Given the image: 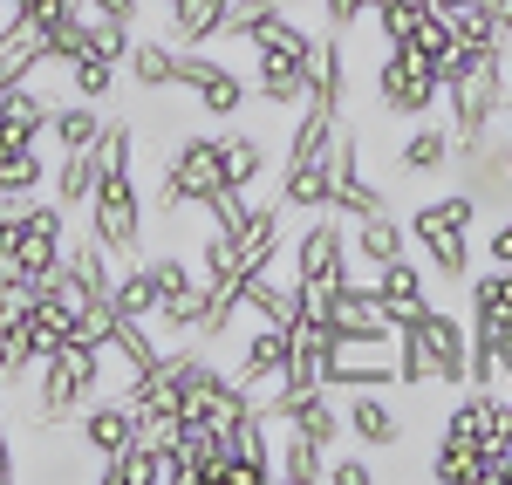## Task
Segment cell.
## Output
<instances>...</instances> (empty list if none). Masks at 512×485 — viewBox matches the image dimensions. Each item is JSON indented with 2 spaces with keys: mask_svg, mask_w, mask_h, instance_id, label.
I'll return each mask as SVG.
<instances>
[{
  "mask_svg": "<svg viewBox=\"0 0 512 485\" xmlns=\"http://www.w3.org/2000/svg\"><path fill=\"white\" fill-rule=\"evenodd\" d=\"M103 349L110 342H89V335H69L48 363L35 369L41 376V404H35V424H76L82 410L103 397Z\"/></svg>",
  "mask_w": 512,
  "mask_h": 485,
  "instance_id": "6da1fadb",
  "label": "cell"
},
{
  "mask_svg": "<svg viewBox=\"0 0 512 485\" xmlns=\"http://www.w3.org/2000/svg\"><path fill=\"white\" fill-rule=\"evenodd\" d=\"M226 192V164H219V130H185L171 144V158L158 171V212L164 219H185Z\"/></svg>",
  "mask_w": 512,
  "mask_h": 485,
  "instance_id": "7a4b0ae2",
  "label": "cell"
},
{
  "mask_svg": "<svg viewBox=\"0 0 512 485\" xmlns=\"http://www.w3.org/2000/svg\"><path fill=\"white\" fill-rule=\"evenodd\" d=\"M506 69H512V41H506V48H485L472 69L444 89L451 151H458V144H478V137H492V123H499V110H506Z\"/></svg>",
  "mask_w": 512,
  "mask_h": 485,
  "instance_id": "3957f363",
  "label": "cell"
},
{
  "mask_svg": "<svg viewBox=\"0 0 512 485\" xmlns=\"http://www.w3.org/2000/svg\"><path fill=\"white\" fill-rule=\"evenodd\" d=\"M287 274L301 281V294H335V287L355 274V253H349V226L321 205L315 219L294 233V246H287Z\"/></svg>",
  "mask_w": 512,
  "mask_h": 485,
  "instance_id": "277c9868",
  "label": "cell"
},
{
  "mask_svg": "<svg viewBox=\"0 0 512 485\" xmlns=\"http://www.w3.org/2000/svg\"><path fill=\"white\" fill-rule=\"evenodd\" d=\"M89 233L110 246L117 260H137L144 246V192L130 171H96V192H89Z\"/></svg>",
  "mask_w": 512,
  "mask_h": 485,
  "instance_id": "5b68a950",
  "label": "cell"
},
{
  "mask_svg": "<svg viewBox=\"0 0 512 485\" xmlns=\"http://www.w3.org/2000/svg\"><path fill=\"white\" fill-rule=\"evenodd\" d=\"M376 103H383V117H396V123L431 117L437 103H444L437 62H431V55H417V48H390L383 69H376Z\"/></svg>",
  "mask_w": 512,
  "mask_h": 485,
  "instance_id": "8992f818",
  "label": "cell"
},
{
  "mask_svg": "<svg viewBox=\"0 0 512 485\" xmlns=\"http://www.w3.org/2000/svg\"><path fill=\"white\" fill-rule=\"evenodd\" d=\"M178 89H192L205 123H233L253 103V76H239L233 62H219L205 48H178Z\"/></svg>",
  "mask_w": 512,
  "mask_h": 485,
  "instance_id": "52a82bcc",
  "label": "cell"
},
{
  "mask_svg": "<svg viewBox=\"0 0 512 485\" xmlns=\"http://www.w3.org/2000/svg\"><path fill=\"white\" fill-rule=\"evenodd\" d=\"M7 246L21 253V267H28V274H48V267L69 253V212H62L55 199H48V205L28 199L21 219H7Z\"/></svg>",
  "mask_w": 512,
  "mask_h": 485,
  "instance_id": "ba28073f",
  "label": "cell"
},
{
  "mask_svg": "<svg viewBox=\"0 0 512 485\" xmlns=\"http://www.w3.org/2000/svg\"><path fill=\"white\" fill-rule=\"evenodd\" d=\"M417 335H424V349H431L437 390H465V369H472V322H458L451 308L431 301V315H417Z\"/></svg>",
  "mask_w": 512,
  "mask_h": 485,
  "instance_id": "9c48e42d",
  "label": "cell"
},
{
  "mask_svg": "<svg viewBox=\"0 0 512 485\" xmlns=\"http://www.w3.org/2000/svg\"><path fill=\"white\" fill-rule=\"evenodd\" d=\"M253 96L294 117V110L315 96V62H301V55H287V48H253Z\"/></svg>",
  "mask_w": 512,
  "mask_h": 485,
  "instance_id": "30bf717a",
  "label": "cell"
},
{
  "mask_svg": "<svg viewBox=\"0 0 512 485\" xmlns=\"http://www.w3.org/2000/svg\"><path fill=\"white\" fill-rule=\"evenodd\" d=\"M342 431L362 451H396L403 445V417L383 390H342Z\"/></svg>",
  "mask_w": 512,
  "mask_h": 485,
  "instance_id": "8fae6325",
  "label": "cell"
},
{
  "mask_svg": "<svg viewBox=\"0 0 512 485\" xmlns=\"http://www.w3.org/2000/svg\"><path fill=\"white\" fill-rule=\"evenodd\" d=\"M287 356H294V328H280V322H260L239 335V363H233V376L246 383V390H260V383H274L280 369H287Z\"/></svg>",
  "mask_w": 512,
  "mask_h": 485,
  "instance_id": "7c38bea8",
  "label": "cell"
},
{
  "mask_svg": "<svg viewBox=\"0 0 512 485\" xmlns=\"http://www.w3.org/2000/svg\"><path fill=\"white\" fill-rule=\"evenodd\" d=\"M137 438V410H130V397H96V404L76 417V445L89 451V458H110L117 445H130Z\"/></svg>",
  "mask_w": 512,
  "mask_h": 485,
  "instance_id": "4fadbf2b",
  "label": "cell"
},
{
  "mask_svg": "<svg viewBox=\"0 0 512 485\" xmlns=\"http://www.w3.org/2000/svg\"><path fill=\"white\" fill-rule=\"evenodd\" d=\"M376 301L390 308V322H417V315H431V287H424V267L410 260V253H396L390 267H376Z\"/></svg>",
  "mask_w": 512,
  "mask_h": 485,
  "instance_id": "5bb4252c",
  "label": "cell"
},
{
  "mask_svg": "<svg viewBox=\"0 0 512 485\" xmlns=\"http://www.w3.org/2000/svg\"><path fill=\"white\" fill-rule=\"evenodd\" d=\"M48 89H35V76H21V82H7L0 89V137L7 144H41L48 137Z\"/></svg>",
  "mask_w": 512,
  "mask_h": 485,
  "instance_id": "9a60e30c",
  "label": "cell"
},
{
  "mask_svg": "<svg viewBox=\"0 0 512 485\" xmlns=\"http://www.w3.org/2000/svg\"><path fill=\"white\" fill-rule=\"evenodd\" d=\"M410 246L431 260L437 287H465L472 281V226H431V233H410Z\"/></svg>",
  "mask_w": 512,
  "mask_h": 485,
  "instance_id": "2e32d148",
  "label": "cell"
},
{
  "mask_svg": "<svg viewBox=\"0 0 512 485\" xmlns=\"http://www.w3.org/2000/svg\"><path fill=\"white\" fill-rule=\"evenodd\" d=\"M349 253L369 260V274H376V267H390L396 253H410V226L396 219L390 205H383V212H362V219L349 226Z\"/></svg>",
  "mask_w": 512,
  "mask_h": 485,
  "instance_id": "e0dca14e",
  "label": "cell"
},
{
  "mask_svg": "<svg viewBox=\"0 0 512 485\" xmlns=\"http://www.w3.org/2000/svg\"><path fill=\"white\" fill-rule=\"evenodd\" d=\"M239 294H246V308H253V315H267V322H280V328L301 322V281H294V274H280V260H274V267H260V274H246Z\"/></svg>",
  "mask_w": 512,
  "mask_h": 485,
  "instance_id": "ac0fdd59",
  "label": "cell"
},
{
  "mask_svg": "<svg viewBox=\"0 0 512 485\" xmlns=\"http://www.w3.org/2000/svg\"><path fill=\"white\" fill-rule=\"evenodd\" d=\"M321 472H328L321 445L301 431V424H287V417H280V424H274V479L280 485H315Z\"/></svg>",
  "mask_w": 512,
  "mask_h": 485,
  "instance_id": "d6986e66",
  "label": "cell"
},
{
  "mask_svg": "<svg viewBox=\"0 0 512 485\" xmlns=\"http://www.w3.org/2000/svg\"><path fill=\"white\" fill-rule=\"evenodd\" d=\"M396 178H431V171H444L451 164V123H431V117H417V130L396 144Z\"/></svg>",
  "mask_w": 512,
  "mask_h": 485,
  "instance_id": "ffe728a7",
  "label": "cell"
},
{
  "mask_svg": "<svg viewBox=\"0 0 512 485\" xmlns=\"http://www.w3.org/2000/svg\"><path fill=\"white\" fill-rule=\"evenodd\" d=\"M226 14H233V0H178V7H164L178 48H212V41H226Z\"/></svg>",
  "mask_w": 512,
  "mask_h": 485,
  "instance_id": "44dd1931",
  "label": "cell"
},
{
  "mask_svg": "<svg viewBox=\"0 0 512 485\" xmlns=\"http://www.w3.org/2000/svg\"><path fill=\"white\" fill-rule=\"evenodd\" d=\"M48 137H55V151H89V144L103 137V110L69 89V96L48 103Z\"/></svg>",
  "mask_w": 512,
  "mask_h": 485,
  "instance_id": "7402d4cb",
  "label": "cell"
},
{
  "mask_svg": "<svg viewBox=\"0 0 512 485\" xmlns=\"http://www.w3.org/2000/svg\"><path fill=\"white\" fill-rule=\"evenodd\" d=\"M267 137L260 130H219V164H226V185L233 192H253L260 178H267Z\"/></svg>",
  "mask_w": 512,
  "mask_h": 485,
  "instance_id": "603a6c76",
  "label": "cell"
},
{
  "mask_svg": "<svg viewBox=\"0 0 512 485\" xmlns=\"http://www.w3.org/2000/svg\"><path fill=\"white\" fill-rule=\"evenodd\" d=\"M328 199H335V144L315 164H301V171L280 178V205H294V212H321Z\"/></svg>",
  "mask_w": 512,
  "mask_h": 485,
  "instance_id": "cb8c5ba5",
  "label": "cell"
},
{
  "mask_svg": "<svg viewBox=\"0 0 512 485\" xmlns=\"http://www.w3.org/2000/svg\"><path fill=\"white\" fill-rule=\"evenodd\" d=\"M123 69H130L137 89H178V41H137V35H130Z\"/></svg>",
  "mask_w": 512,
  "mask_h": 485,
  "instance_id": "d4e9b609",
  "label": "cell"
},
{
  "mask_svg": "<svg viewBox=\"0 0 512 485\" xmlns=\"http://www.w3.org/2000/svg\"><path fill=\"white\" fill-rule=\"evenodd\" d=\"M48 185H55V205H62V212H82L89 192H96V144H89V151H62L55 171H48Z\"/></svg>",
  "mask_w": 512,
  "mask_h": 485,
  "instance_id": "484cf974",
  "label": "cell"
},
{
  "mask_svg": "<svg viewBox=\"0 0 512 485\" xmlns=\"http://www.w3.org/2000/svg\"><path fill=\"white\" fill-rule=\"evenodd\" d=\"M110 301H117V315H130V322H158V274H151V260H144V267L123 260Z\"/></svg>",
  "mask_w": 512,
  "mask_h": 485,
  "instance_id": "4316f807",
  "label": "cell"
},
{
  "mask_svg": "<svg viewBox=\"0 0 512 485\" xmlns=\"http://www.w3.org/2000/svg\"><path fill=\"white\" fill-rule=\"evenodd\" d=\"M55 69H62V76H69V89H76V96H89V103H103V96L117 89V76H123V62L96 55V48H89V55H69V62H55Z\"/></svg>",
  "mask_w": 512,
  "mask_h": 485,
  "instance_id": "83f0119b",
  "label": "cell"
},
{
  "mask_svg": "<svg viewBox=\"0 0 512 485\" xmlns=\"http://www.w3.org/2000/svg\"><path fill=\"white\" fill-rule=\"evenodd\" d=\"M110 356H117L130 376L137 369H158V335H151V322H130V315H117V328H110Z\"/></svg>",
  "mask_w": 512,
  "mask_h": 485,
  "instance_id": "f1b7e54d",
  "label": "cell"
},
{
  "mask_svg": "<svg viewBox=\"0 0 512 485\" xmlns=\"http://www.w3.org/2000/svg\"><path fill=\"white\" fill-rule=\"evenodd\" d=\"M437 369H431V349H424V335H417V322L396 328V390H431Z\"/></svg>",
  "mask_w": 512,
  "mask_h": 485,
  "instance_id": "f546056e",
  "label": "cell"
},
{
  "mask_svg": "<svg viewBox=\"0 0 512 485\" xmlns=\"http://www.w3.org/2000/svg\"><path fill=\"white\" fill-rule=\"evenodd\" d=\"M465 301H472V315H506L512 308V267H485V274H472L465 281Z\"/></svg>",
  "mask_w": 512,
  "mask_h": 485,
  "instance_id": "4dcf8cb0",
  "label": "cell"
},
{
  "mask_svg": "<svg viewBox=\"0 0 512 485\" xmlns=\"http://www.w3.org/2000/svg\"><path fill=\"white\" fill-rule=\"evenodd\" d=\"M82 0H14V14L21 21H35V28H55V21H69Z\"/></svg>",
  "mask_w": 512,
  "mask_h": 485,
  "instance_id": "1f68e13d",
  "label": "cell"
},
{
  "mask_svg": "<svg viewBox=\"0 0 512 485\" xmlns=\"http://www.w3.org/2000/svg\"><path fill=\"white\" fill-rule=\"evenodd\" d=\"M362 14H369V0H321V21H328L335 35H349Z\"/></svg>",
  "mask_w": 512,
  "mask_h": 485,
  "instance_id": "d6a6232c",
  "label": "cell"
},
{
  "mask_svg": "<svg viewBox=\"0 0 512 485\" xmlns=\"http://www.w3.org/2000/svg\"><path fill=\"white\" fill-rule=\"evenodd\" d=\"M321 479H335V485H362V479H376V465L369 458H328V472Z\"/></svg>",
  "mask_w": 512,
  "mask_h": 485,
  "instance_id": "836d02e7",
  "label": "cell"
},
{
  "mask_svg": "<svg viewBox=\"0 0 512 485\" xmlns=\"http://www.w3.org/2000/svg\"><path fill=\"white\" fill-rule=\"evenodd\" d=\"M485 253H492L499 267H512V212L499 219V226H492V233H485Z\"/></svg>",
  "mask_w": 512,
  "mask_h": 485,
  "instance_id": "e575fe53",
  "label": "cell"
},
{
  "mask_svg": "<svg viewBox=\"0 0 512 485\" xmlns=\"http://www.w3.org/2000/svg\"><path fill=\"white\" fill-rule=\"evenodd\" d=\"M96 14H110V21H130L137 28V14H144V0H89Z\"/></svg>",
  "mask_w": 512,
  "mask_h": 485,
  "instance_id": "d590c367",
  "label": "cell"
},
{
  "mask_svg": "<svg viewBox=\"0 0 512 485\" xmlns=\"http://www.w3.org/2000/svg\"><path fill=\"white\" fill-rule=\"evenodd\" d=\"M21 479V458H14V438H7V417H0V485Z\"/></svg>",
  "mask_w": 512,
  "mask_h": 485,
  "instance_id": "8d00e7d4",
  "label": "cell"
},
{
  "mask_svg": "<svg viewBox=\"0 0 512 485\" xmlns=\"http://www.w3.org/2000/svg\"><path fill=\"white\" fill-rule=\"evenodd\" d=\"M485 7L499 14V28H506V35H512V0H485Z\"/></svg>",
  "mask_w": 512,
  "mask_h": 485,
  "instance_id": "74e56055",
  "label": "cell"
},
{
  "mask_svg": "<svg viewBox=\"0 0 512 485\" xmlns=\"http://www.w3.org/2000/svg\"><path fill=\"white\" fill-rule=\"evenodd\" d=\"M499 117H512V76H506V110H499ZM506 130H512V123H506Z\"/></svg>",
  "mask_w": 512,
  "mask_h": 485,
  "instance_id": "f35d334b",
  "label": "cell"
},
{
  "mask_svg": "<svg viewBox=\"0 0 512 485\" xmlns=\"http://www.w3.org/2000/svg\"><path fill=\"white\" fill-rule=\"evenodd\" d=\"M506 178H512V130H506Z\"/></svg>",
  "mask_w": 512,
  "mask_h": 485,
  "instance_id": "ab89813d",
  "label": "cell"
},
{
  "mask_svg": "<svg viewBox=\"0 0 512 485\" xmlns=\"http://www.w3.org/2000/svg\"><path fill=\"white\" fill-rule=\"evenodd\" d=\"M253 7H280V0H253Z\"/></svg>",
  "mask_w": 512,
  "mask_h": 485,
  "instance_id": "60d3db41",
  "label": "cell"
},
{
  "mask_svg": "<svg viewBox=\"0 0 512 485\" xmlns=\"http://www.w3.org/2000/svg\"><path fill=\"white\" fill-rule=\"evenodd\" d=\"M0 158H7V137H0Z\"/></svg>",
  "mask_w": 512,
  "mask_h": 485,
  "instance_id": "b9f144b4",
  "label": "cell"
},
{
  "mask_svg": "<svg viewBox=\"0 0 512 485\" xmlns=\"http://www.w3.org/2000/svg\"><path fill=\"white\" fill-rule=\"evenodd\" d=\"M7 7H14V0H0V14H7Z\"/></svg>",
  "mask_w": 512,
  "mask_h": 485,
  "instance_id": "7bdbcfd3",
  "label": "cell"
},
{
  "mask_svg": "<svg viewBox=\"0 0 512 485\" xmlns=\"http://www.w3.org/2000/svg\"><path fill=\"white\" fill-rule=\"evenodd\" d=\"M158 7H178V0H158Z\"/></svg>",
  "mask_w": 512,
  "mask_h": 485,
  "instance_id": "ee69618b",
  "label": "cell"
}]
</instances>
